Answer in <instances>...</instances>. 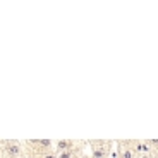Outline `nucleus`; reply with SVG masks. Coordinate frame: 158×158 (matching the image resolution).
<instances>
[{
  "instance_id": "f03ea898",
  "label": "nucleus",
  "mask_w": 158,
  "mask_h": 158,
  "mask_svg": "<svg viewBox=\"0 0 158 158\" xmlns=\"http://www.w3.org/2000/svg\"><path fill=\"white\" fill-rule=\"evenodd\" d=\"M24 156L23 143L16 139H0V158H21Z\"/></svg>"
},
{
  "instance_id": "39448f33",
  "label": "nucleus",
  "mask_w": 158,
  "mask_h": 158,
  "mask_svg": "<svg viewBox=\"0 0 158 158\" xmlns=\"http://www.w3.org/2000/svg\"><path fill=\"white\" fill-rule=\"evenodd\" d=\"M21 158H24V156H21Z\"/></svg>"
},
{
  "instance_id": "20e7f679",
  "label": "nucleus",
  "mask_w": 158,
  "mask_h": 158,
  "mask_svg": "<svg viewBox=\"0 0 158 158\" xmlns=\"http://www.w3.org/2000/svg\"><path fill=\"white\" fill-rule=\"evenodd\" d=\"M79 139H59L57 143H53V151L60 153V151H67L71 148H74L77 144Z\"/></svg>"
},
{
  "instance_id": "7ed1b4c3",
  "label": "nucleus",
  "mask_w": 158,
  "mask_h": 158,
  "mask_svg": "<svg viewBox=\"0 0 158 158\" xmlns=\"http://www.w3.org/2000/svg\"><path fill=\"white\" fill-rule=\"evenodd\" d=\"M114 148L115 151L110 153V158H138L131 146V139H117Z\"/></svg>"
},
{
  "instance_id": "f257e3e1",
  "label": "nucleus",
  "mask_w": 158,
  "mask_h": 158,
  "mask_svg": "<svg viewBox=\"0 0 158 158\" xmlns=\"http://www.w3.org/2000/svg\"><path fill=\"white\" fill-rule=\"evenodd\" d=\"M91 158H110V153L114 151L115 141L114 139H88Z\"/></svg>"
}]
</instances>
